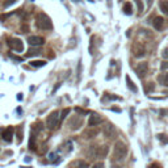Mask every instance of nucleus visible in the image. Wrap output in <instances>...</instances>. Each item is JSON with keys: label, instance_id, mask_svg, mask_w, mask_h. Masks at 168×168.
I'll list each match as a JSON object with an SVG mask.
<instances>
[{"label": "nucleus", "instance_id": "1", "mask_svg": "<svg viewBox=\"0 0 168 168\" xmlns=\"http://www.w3.org/2000/svg\"><path fill=\"white\" fill-rule=\"evenodd\" d=\"M126 154H127L126 144L123 142H121V141L116 142V144H114V151H113L114 159H116V160H122V159L126 156Z\"/></svg>", "mask_w": 168, "mask_h": 168}, {"label": "nucleus", "instance_id": "2", "mask_svg": "<svg viewBox=\"0 0 168 168\" xmlns=\"http://www.w3.org/2000/svg\"><path fill=\"white\" fill-rule=\"evenodd\" d=\"M59 123H60L59 112H58V110H54V112H51L50 114H49V117L46 120V126H47V129L54 130V129H57V127L59 126Z\"/></svg>", "mask_w": 168, "mask_h": 168}, {"label": "nucleus", "instance_id": "3", "mask_svg": "<svg viewBox=\"0 0 168 168\" xmlns=\"http://www.w3.org/2000/svg\"><path fill=\"white\" fill-rule=\"evenodd\" d=\"M37 24H38L39 28L43 29V30H51L53 29L51 19L46 15V13H38L37 15Z\"/></svg>", "mask_w": 168, "mask_h": 168}, {"label": "nucleus", "instance_id": "4", "mask_svg": "<svg viewBox=\"0 0 168 168\" xmlns=\"http://www.w3.org/2000/svg\"><path fill=\"white\" fill-rule=\"evenodd\" d=\"M8 45H9L11 49H13V50L16 51H23L24 50V45H23V41L19 38H9L8 39Z\"/></svg>", "mask_w": 168, "mask_h": 168}, {"label": "nucleus", "instance_id": "5", "mask_svg": "<svg viewBox=\"0 0 168 168\" xmlns=\"http://www.w3.org/2000/svg\"><path fill=\"white\" fill-rule=\"evenodd\" d=\"M147 71H148V64L146 63V62L139 63L138 66H137V68H135V72L138 74L139 78H144L146 75H147Z\"/></svg>", "mask_w": 168, "mask_h": 168}, {"label": "nucleus", "instance_id": "6", "mask_svg": "<svg viewBox=\"0 0 168 168\" xmlns=\"http://www.w3.org/2000/svg\"><path fill=\"white\" fill-rule=\"evenodd\" d=\"M133 54L137 58H141V57H143L146 54V50L142 46V43H134V46H133Z\"/></svg>", "mask_w": 168, "mask_h": 168}, {"label": "nucleus", "instance_id": "7", "mask_svg": "<svg viewBox=\"0 0 168 168\" xmlns=\"http://www.w3.org/2000/svg\"><path fill=\"white\" fill-rule=\"evenodd\" d=\"M104 135L107 138H113L116 137V127H114L112 123H108V125L104 126Z\"/></svg>", "mask_w": 168, "mask_h": 168}, {"label": "nucleus", "instance_id": "8", "mask_svg": "<svg viewBox=\"0 0 168 168\" xmlns=\"http://www.w3.org/2000/svg\"><path fill=\"white\" fill-rule=\"evenodd\" d=\"M28 42L32 46H41V45L45 43V39H43L42 37H39V36H30L28 38Z\"/></svg>", "mask_w": 168, "mask_h": 168}, {"label": "nucleus", "instance_id": "9", "mask_svg": "<svg viewBox=\"0 0 168 168\" xmlns=\"http://www.w3.org/2000/svg\"><path fill=\"white\" fill-rule=\"evenodd\" d=\"M103 122V118H101L99 114H92V116L89 117V121H88V125H89L91 127H93V126H97V125H100V123Z\"/></svg>", "mask_w": 168, "mask_h": 168}, {"label": "nucleus", "instance_id": "10", "mask_svg": "<svg viewBox=\"0 0 168 168\" xmlns=\"http://www.w3.org/2000/svg\"><path fill=\"white\" fill-rule=\"evenodd\" d=\"M13 131H15V129H13L12 126H9V127H7V129L3 130V139L5 141V142H11V141H12Z\"/></svg>", "mask_w": 168, "mask_h": 168}, {"label": "nucleus", "instance_id": "11", "mask_svg": "<svg viewBox=\"0 0 168 168\" xmlns=\"http://www.w3.org/2000/svg\"><path fill=\"white\" fill-rule=\"evenodd\" d=\"M152 25H154V28H155L156 30H162L163 25H164V20H163V17L156 16L155 19H154V21H152Z\"/></svg>", "mask_w": 168, "mask_h": 168}, {"label": "nucleus", "instance_id": "12", "mask_svg": "<svg viewBox=\"0 0 168 168\" xmlns=\"http://www.w3.org/2000/svg\"><path fill=\"white\" fill-rule=\"evenodd\" d=\"M126 84H127V88H129L130 91H133L135 93V92H138V88L135 87V84L133 83V80L130 79V76H126Z\"/></svg>", "mask_w": 168, "mask_h": 168}, {"label": "nucleus", "instance_id": "13", "mask_svg": "<svg viewBox=\"0 0 168 168\" xmlns=\"http://www.w3.org/2000/svg\"><path fill=\"white\" fill-rule=\"evenodd\" d=\"M42 129H43V125H42V123H41V122H36V123L33 125V127H32V134L36 135V134H38V133L41 131Z\"/></svg>", "mask_w": 168, "mask_h": 168}, {"label": "nucleus", "instance_id": "14", "mask_svg": "<svg viewBox=\"0 0 168 168\" xmlns=\"http://www.w3.org/2000/svg\"><path fill=\"white\" fill-rule=\"evenodd\" d=\"M123 13H125V15H131L133 13V5L130 2H126L123 4Z\"/></svg>", "mask_w": 168, "mask_h": 168}, {"label": "nucleus", "instance_id": "15", "mask_svg": "<svg viewBox=\"0 0 168 168\" xmlns=\"http://www.w3.org/2000/svg\"><path fill=\"white\" fill-rule=\"evenodd\" d=\"M158 80L162 83V86H166V87H168V74H163V75H159Z\"/></svg>", "mask_w": 168, "mask_h": 168}, {"label": "nucleus", "instance_id": "16", "mask_svg": "<svg viewBox=\"0 0 168 168\" xmlns=\"http://www.w3.org/2000/svg\"><path fill=\"white\" fill-rule=\"evenodd\" d=\"M159 7H160V9H162L163 13L168 15V0H162L160 4H159Z\"/></svg>", "mask_w": 168, "mask_h": 168}, {"label": "nucleus", "instance_id": "17", "mask_svg": "<svg viewBox=\"0 0 168 168\" xmlns=\"http://www.w3.org/2000/svg\"><path fill=\"white\" fill-rule=\"evenodd\" d=\"M97 134H99V130L97 129H91L84 133V135H86V138H93V137H96Z\"/></svg>", "mask_w": 168, "mask_h": 168}, {"label": "nucleus", "instance_id": "18", "mask_svg": "<svg viewBox=\"0 0 168 168\" xmlns=\"http://www.w3.org/2000/svg\"><path fill=\"white\" fill-rule=\"evenodd\" d=\"M109 151L108 146H103V147H99V158H105Z\"/></svg>", "mask_w": 168, "mask_h": 168}, {"label": "nucleus", "instance_id": "19", "mask_svg": "<svg viewBox=\"0 0 168 168\" xmlns=\"http://www.w3.org/2000/svg\"><path fill=\"white\" fill-rule=\"evenodd\" d=\"M45 64H46L45 60H32L30 62V66H33V67H43Z\"/></svg>", "mask_w": 168, "mask_h": 168}, {"label": "nucleus", "instance_id": "20", "mask_svg": "<svg viewBox=\"0 0 168 168\" xmlns=\"http://www.w3.org/2000/svg\"><path fill=\"white\" fill-rule=\"evenodd\" d=\"M29 148L30 150H36V135L32 134L30 135V141H29Z\"/></svg>", "mask_w": 168, "mask_h": 168}, {"label": "nucleus", "instance_id": "21", "mask_svg": "<svg viewBox=\"0 0 168 168\" xmlns=\"http://www.w3.org/2000/svg\"><path fill=\"white\" fill-rule=\"evenodd\" d=\"M39 53H41V51H39L38 49H30L26 55H28V57H30V55H37V54H39Z\"/></svg>", "mask_w": 168, "mask_h": 168}, {"label": "nucleus", "instance_id": "22", "mask_svg": "<svg viewBox=\"0 0 168 168\" xmlns=\"http://www.w3.org/2000/svg\"><path fill=\"white\" fill-rule=\"evenodd\" d=\"M75 164H76L79 168H88V164L86 162H83V160H79V162L75 163Z\"/></svg>", "mask_w": 168, "mask_h": 168}, {"label": "nucleus", "instance_id": "23", "mask_svg": "<svg viewBox=\"0 0 168 168\" xmlns=\"http://www.w3.org/2000/svg\"><path fill=\"white\" fill-rule=\"evenodd\" d=\"M75 123H76V125L79 126V127H80L82 126V120H80V118H76V120H71V121H70V126H71V125H75Z\"/></svg>", "mask_w": 168, "mask_h": 168}, {"label": "nucleus", "instance_id": "24", "mask_svg": "<svg viewBox=\"0 0 168 168\" xmlns=\"http://www.w3.org/2000/svg\"><path fill=\"white\" fill-rule=\"evenodd\" d=\"M70 112H71V110H70L68 108H66V109L62 110V113H60V120H63V118H64L66 116H67V114H68Z\"/></svg>", "mask_w": 168, "mask_h": 168}, {"label": "nucleus", "instance_id": "25", "mask_svg": "<svg viewBox=\"0 0 168 168\" xmlns=\"http://www.w3.org/2000/svg\"><path fill=\"white\" fill-rule=\"evenodd\" d=\"M158 137H159V139H160L163 143H168V138H167V137H166L164 134H159Z\"/></svg>", "mask_w": 168, "mask_h": 168}, {"label": "nucleus", "instance_id": "26", "mask_svg": "<svg viewBox=\"0 0 168 168\" xmlns=\"http://www.w3.org/2000/svg\"><path fill=\"white\" fill-rule=\"evenodd\" d=\"M9 57L12 59H15V60H17V62H23L24 60V58H21V57H16V55H13V54H11L9 53Z\"/></svg>", "mask_w": 168, "mask_h": 168}, {"label": "nucleus", "instance_id": "27", "mask_svg": "<svg viewBox=\"0 0 168 168\" xmlns=\"http://www.w3.org/2000/svg\"><path fill=\"white\" fill-rule=\"evenodd\" d=\"M150 91H154V84L152 83H147V86H146V92H150Z\"/></svg>", "mask_w": 168, "mask_h": 168}, {"label": "nucleus", "instance_id": "28", "mask_svg": "<svg viewBox=\"0 0 168 168\" xmlns=\"http://www.w3.org/2000/svg\"><path fill=\"white\" fill-rule=\"evenodd\" d=\"M137 2V4H138V9H139V12H142L143 11V4L141 3V0H135Z\"/></svg>", "mask_w": 168, "mask_h": 168}, {"label": "nucleus", "instance_id": "29", "mask_svg": "<svg viewBox=\"0 0 168 168\" xmlns=\"http://www.w3.org/2000/svg\"><path fill=\"white\" fill-rule=\"evenodd\" d=\"M49 158H50V162H55L57 160V154H50V155H49Z\"/></svg>", "mask_w": 168, "mask_h": 168}, {"label": "nucleus", "instance_id": "30", "mask_svg": "<svg viewBox=\"0 0 168 168\" xmlns=\"http://www.w3.org/2000/svg\"><path fill=\"white\" fill-rule=\"evenodd\" d=\"M162 55H163V58H167V59H168V47H166L164 50H163Z\"/></svg>", "mask_w": 168, "mask_h": 168}, {"label": "nucleus", "instance_id": "31", "mask_svg": "<svg viewBox=\"0 0 168 168\" xmlns=\"http://www.w3.org/2000/svg\"><path fill=\"white\" fill-rule=\"evenodd\" d=\"M92 168H104V163H96Z\"/></svg>", "mask_w": 168, "mask_h": 168}, {"label": "nucleus", "instance_id": "32", "mask_svg": "<svg viewBox=\"0 0 168 168\" xmlns=\"http://www.w3.org/2000/svg\"><path fill=\"white\" fill-rule=\"evenodd\" d=\"M168 68V62H163L162 63V70H167Z\"/></svg>", "mask_w": 168, "mask_h": 168}, {"label": "nucleus", "instance_id": "33", "mask_svg": "<svg viewBox=\"0 0 168 168\" xmlns=\"http://www.w3.org/2000/svg\"><path fill=\"white\" fill-rule=\"evenodd\" d=\"M75 110H76V112L78 113H80V114H86L87 112H86V110H83V109H80V108H76V109H75Z\"/></svg>", "mask_w": 168, "mask_h": 168}, {"label": "nucleus", "instance_id": "34", "mask_svg": "<svg viewBox=\"0 0 168 168\" xmlns=\"http://www.w3.org/2000/svg\"><path fill=\"white\" fill-rule=\"evenodd\" d=\"M150 168H160V166H159V164H151Z\"/></svg>", "mask_w": 168, "mask_h": 168}, {"label": "nucleus", "instance_id": "35", "mask_svg": "<svg viewBox=\"0 0 168 168\" xmlns=\"http://www.w3.org/2000/svg\"><path fill=\"white\" fill-rule=\"evenodd\" d=\"M23 93H19V96H17V100H23Z\"/></svg>", "mask_w": 168, "mask_h": 168}, {"label": "nucleus", "instance_id": "36", "mask_svg": "<svg viewBox=\"0 0 168 168\" xmlns=\"http://www.w3.org/2000/svg\"><path fill=\"white\" fill-rule=\"evenodd\" d=\"M146 2H147L148 5H151V4H152V0H146Z\"/></svg>", "mask_w": 168, "mask_h": 168}]
</instances>
